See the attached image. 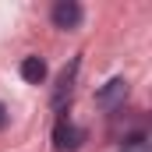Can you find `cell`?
Returning a JSON list of instances; mask_svg holds the SVG:
<instances>
[{
  "label": "cell",
  "instance_id": "obj_1",
  "mask_svg": "<svg viewBox=\"0 0 152 152\" xmlns=\"http://www.w3.org/2000/svg\"><path fill=\"white\" fill-rule=\"evenodd\" d=\"M127 99V81L124 78H110L99 92H96V106L99 110H120Z\"/></svg>",
  "mask_w": 152,
  "mask_h": 152
},
{
  "label": "cell",
  "instance_id": "obj_2",
  "mask_svg": "<svg viewBox=\"0 0 152 152\" xmlns=\"http://www.w3.org/2000/svg\"><path fill=\"white\" fill-rule=\"evenodd\" d=\"M53 142H57V152H78L81 142H85V127H75L71 120H60L57 131H53Z\"/></svg>",
  "mask_w": 152,
  "mask_h": 152
},
{
  "label": "cell",
  "instance_id": "obj_3",
  "mask_svg": "<svg viewBox=\"0 0 152 152\" xmlns=\"http://www.w3.org/2000/svg\"><path fill=\"white\" fill-rule=\"evenodd\" d=\"M81 18H85V11H81V4H75V0H60L53 7V25L57 28H78Z\"/></svg>",
  "mask_w": 152,
  "mask_h": 152
},
{
  "label": "cell",
  "instance_id": "obj_4",
  "mask_svg": "<svg viewBox=\"0 0 152 152\" xmlns=\"http://www.w3.org/2000/svg\"><path fill=\"white\" fill-rule=\"evenodd\" d=\"M21 78H25L28 85H42V78H46V60H42V57H25V60H21Z\"/></svg>",
  "mask_w": 152,
  "mask_h": 152
},
{
  "label": "cell",
  "instance_id": "obj_5",
  "mask_svg": "<svg viewBox=\"0 0 152 152\" xmlns=\"http://www.w3.org/2000/svg\"><path fill=\"white\" fill-rule=\"evenodd\" d=\"M75 71H78V60H71V67H64V71H60L57 92H53V106H64V99L71 96V81H75Z\"/></svg>",
  "mask_w": 152,
  "mask_h": 152
},
{
  "label": "cell",
  "instance_id": "obj_6",
  "mask_svg": "<svg viewBox=\"0 0 152 152\" xmlns=\"http://www.w3.org/2000/svg\"><path fill=\"white\" fill-rule=\"evenodd\" d=\"M120 152H149V138H145V131L124 134V142H120Z\"/></svg>",
  "mask_w": 152,
  "mask_h": 152
},
{
  "label": "cell",
  "instance_id": "obj_7",
  "mask_svg": "<svg viewBox=\"0 0 152 152\" xmlns=\"http://www.w3.org/2000/svg\"><path fill=\"white\" fill-rule=\"evenodd\" d=\"M4 124H7V106L0 103V127H4Z\"/></svg>",
  "mask_w": 152,
  "mask_h": 152
}]
</instances>
